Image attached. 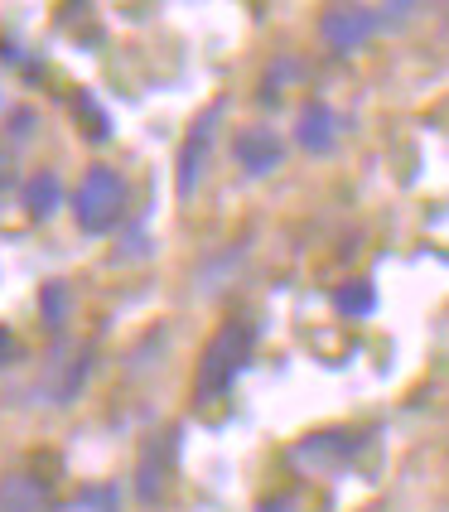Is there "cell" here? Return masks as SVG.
Segmentation results:
<instances>
[{
	"label": "cell",
	"mask_w": 449,
	"mask_h": 512,
	"mask_svg": "<svg viewBox=\"0 0 449 512\" xmlns=\"http://www.w3.org/2000/svg\"><path fill=\"white\" fill-rule=\"evenodd\" d=\"M218 116H223V107H208V112L189 126V141H184V150H179V194H184V199L194 194L198 179H203L208 150H213V121H218Z\"/></svg>",
	"instance_id": "5"
},
{
	"label": "cell",
	"mask_w": 449,
	"mask_h": 512,
	"mask_svg": "<svg viewBox=\"0 0 449 512\" xmlns=\"http://www.w3.org/2000/svg\"><path fill=\"white\" fill-rule=\"evenodd\" d=\"M78 508H92V512H116V488H87L83 498H78Z\"/></svg>",
	"instance_id": "13"
},
{
	"label": "cell",
	"mask_w": 449,
	"mask_h": 512,
	"mask_svg": "<svg viewBox=\"0 0 449 512\" xmlns=\"http://www.w3.org/2000/svg\"><path fill=\"white\" fill-rule=\"evenodd\" d=\"M5 184H10V155L0 150V189H5Z\"/></svg>",
	"instance_id": "14"
},
{
	"label": "cell",
	"mask_w": 449,
	"mask_h": 512,
	"mask_svg": "<svg viewBox=\"0 0 449 512\" xmlns=\"http://www.w3.org/2000/svg\"><path fill=\"white\" fill-rule=\"evenodd\" d=\"M0 512H54V493L39 474H5L0 479Z\"/></svg>",
	"instance_id": "7"
},
{
	"label": "cell",
	"mask_w": 449,
	"mask_h": 512,
	"mask_svg": "<svg viewBox=\"0 0 449 512\" xmlns=\"http://www.w3.org/2000/svg\"><path fill=\"white\" fill-rule=\"evenodd\" d=\"M73 107H78V112L87 116V136H92V141L112 136V121H107V116H102L97 107H92V97H83V92H78V97H73Z\"/></svg>",
	"instance_id": "12"
},
{
	"label": "cell",
	"mask_w": 449,
	"mask_h": 512,
	"mask_svg": "<svg viewBox=\"0 0 449 512\" xmlns=\"http://www.w3.org/2000/svg\"><path fill=\"white\" fill-rule=\"evenodd\" d=\"M63 203V184H58L49 170H39V174H29V184H25V213L29 218H54V208Z\"/></svg>",
	"instance_id": "10"
},
{
	"label": "cell",
	"mask_w": 449,
	"mask_h": 512,
	"mask_svg": "<svg viewBox=\"0 0 449 512\" xmlns=\"http://www.w3.org/2000/svg\"><path fill=\"white\" fill-rule=\"evenodd\" d=\"M73 218L92 237L112 232L126 218V179L116 170H107V165H92L83 174V184L73 189Z\"/></svg>",
	"instance_id": "2"
},
{
	"label": "cell",
	"mask_w": 449,
	"mask_h": 512,
	"mask_svg": "<svg viewBox=\"0 0 449 512\" xmlns=\"http://www.w3.org/2000/svg\"><path fill=\"white\" fill-rule=\"evenodd\" d=\"M174 430H155L141 445V464H136V488H141L145 503H160L174 484Z\"/></svg>",
	"instance_id": "3"
},
{
	"label": "cell",
	"mask_w": 449,
	"mask_h": 512,
	"mask_svg": "<svg viewBox=\"0 0 449 512\" xmlns=\"http://www.w3.org/2000/svg\"><path fill=\"white\" fill-rule=\"evenodd\" d=\"M334 305H338V314H348V319H363V314L377 310V290L367 281H343L334 290Z\"/></svg>",
	"instance_id": "11"
},
{
	"label": "cell",
	"mask_w": 449,
	"mask_h": 512,
	"mask_svg": "<svg viewBox=\"0 0 449 512\" xmlns=\"http://www.w3.org/2000/svg\"><path fill=\"white\" fill-rule=\"evenodd\" d=\"M372 34H377V15L363 10V5H334V10H324V15H319V39H324L334 54H353V49H363Z\"/></svg>",
	"instance_id": "4"
},
{
	"label": "cell",
	"mask_w": 449,
	"mask_h": 512,
	"mask_svg": "<svg viewBox=\"0 0 449 512\" xmlns=\"http://www.w3.org/2000/svg\"><path fill=\"white\" fill-rule=\"evenodd\" d=\"M358 450V440H348V430H324L309 435L305 445H295V464H314V469H338L343 459Z\"/></svg>",
	"instance_id": "9"
},
{
	"label": "cell",
	"mask_w": 449,
	"mask_h": 512,
	"mask_svg": "<svg viewBox=\"0 0 449 512\" xmlns=\"http://www.w3.org/2000/svg\"><path fill=\"white\" fill-rule=\"evenodd\" d=\"M295 141L314 150V155H324V150H334L338 141V116L334 107H324V102H309L300 107V121H295Z\"/></svg>",
	"instance_id": "8"
},
{
	"label": "cell",
	"mask_w": 449,
	"mask_h": 512,
	"mask_svg": "<svg viewBox=\"0 0 449 512\" xmlns=\"http://www.w3.org/2000/svg\"><path fill=\"white\" fill-rule=\"evenodd\" d=\"M252 343H256V334H252V324H247V319H227L223 329L208 339V348H203L194 397L198 401L223 397L227 387H232V377L247 368V358H252Z\"/></svg>",
	"instance_id": "1"
},
{
	"label": "cell",
	"mask_w": 449,
	"mask_h": 512,
	"mask_svg": "<svg viewBox=\"0 0 449 512\" xmlns=\"http://www.w3.org/2000/svg\"><path fill=\"white\" fill-rule=\"evenodd\" d=\"M232 155H237V165L247 174H271L285 160V145L271 126H247V131L232 141Z\"/></svg>",
	"instance_id": "6"
}]
</instances>
